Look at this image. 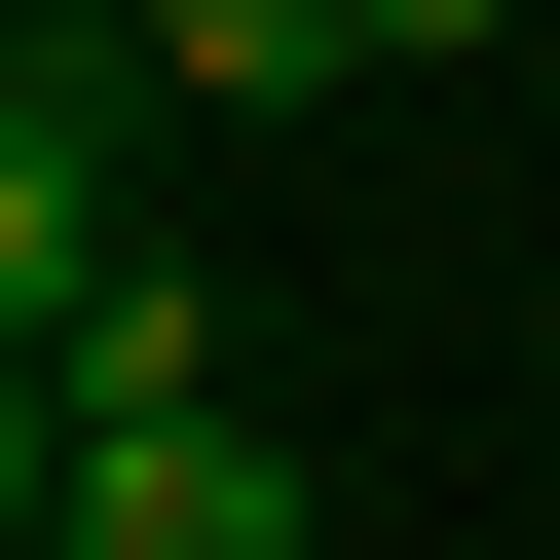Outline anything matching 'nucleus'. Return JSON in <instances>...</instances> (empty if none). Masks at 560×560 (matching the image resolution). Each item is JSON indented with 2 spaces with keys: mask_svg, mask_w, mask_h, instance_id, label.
<instances>
[{
  "mask_svg": "<svg viewBox=\"0 0 560 560\" xmlns=\"http://www.w3.org/2000/svg\"><path fill=\"white\" fill-rule=\"evenodd\" d=\"M0 523H38V560H300L337 486L261 411H0Z\"/></svg>",
  "mask_w": 560,
  "mask_h": 560,
  "instance_id": "f257e3e1",
  "label": "nucleus"
},
{
  "mask_svg": "<svg viewBox=\"0 0 560 560\" xmlns=\"http://www.w3.org/2000/svg\"><path fill=\"white\" fill-rule=\"evenodd\" d=\"M150 75L187 113H300V75H374V0H150Z\"/></svg>",
  "mask_w": 560,
  "mask_h": 560,
  "instance_id": "20e7f679",
  "label": "nucleus"
},
{
  "mask_svg": "<svg viewBox=\"0 0 560 560\" xmlns=\"http://www.w3.org/2000/svg\"><path fill=\"white\" fill-rule=\"evenodd\" d=\"M448 38H523V0H374V75H448Z\"/></svg>",
  "mask_w": 560,
  "mask_h": 560,
  "instance_id": "39448f33",
  "label": "nucleus"
},
{
  "mask_svg": "<svg viewBox=\"0 0 560 560\" xmlns=\"http://www.w3.org/2000/svg\"><path fill=\"white\" fill-rule=\"evenodd\" d=\"M38 411H224V261H113V300H38Z\"/></svg>",
  "mask_w": 560,
  "mask_h": 560,
  "instance_id": "7ed1b4c3",
  "label": "nucleus"
},
{
  "mask_svg": "<svg viewBox=\"0 0 560 560\" xmlns=\"http://www.w3.org/2000/svg\"><path fill=\"white\" fill-rule=\"evenodd\" d=\"M187 75H150V0H0V300H113V150H150Z\"/></svg>",
  "mask_w": 560,
  "mask_h": 560,
  "instance_id": "f03ea898",
  "label": "nucleus"
}]
</instances>
